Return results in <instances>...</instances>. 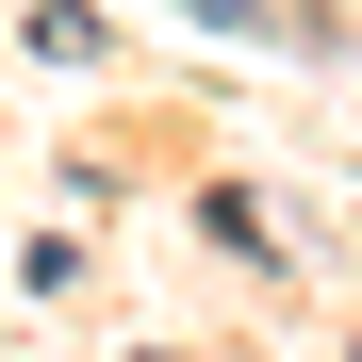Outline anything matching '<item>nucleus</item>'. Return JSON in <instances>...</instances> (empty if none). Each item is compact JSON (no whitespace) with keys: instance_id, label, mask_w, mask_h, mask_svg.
<instances>
[{"instance_id":"nucleus-1","label":"nucleus","mask_w":362,"mask_h":362,"mask_svg":"<svg viewBox=\"0 0 362 362\" xmlns=\"http://www.w3.org/2000/svg\"><path fill=\"white\" fill-rule=\"evenodd\" d=\"M181 17H214V33H296V17H264V0H181Z\"/></svg>"}]
</instances>
